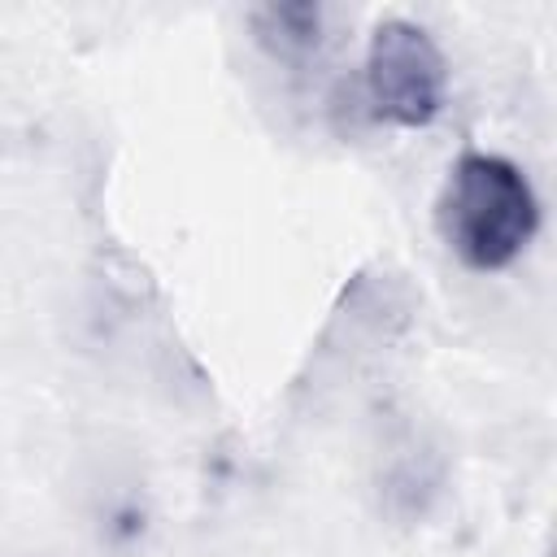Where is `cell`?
<instances>
[{
    "mask_svg": "<svg viewBox=\"0 0 557 557\" xmlns=\"http://www.w3.org/2000/svg\"><path fill=\"white\" fill-rule=\"evenodd\" d=\"M435 226L448 252L470 270L513 265L540 226L531 178L500 152H461L435 200Z\"/></svg>",
    "mask_w": 557,
    "mask_h": 557,
    "instance_id": "obj_1",
    "label": "cell"
},
{
    "mask_svg": "<svg viewBox=\"0 0 557 557\" xmlns=\"http://www.w3.org/2000/svg\"><path fill=\"white\" fill-rule=\"evenodd\" d=\"M257 35L278 57H296L318 44V9L313 4H270L257 13Z\"/></svg>",
    "mask_w": 557,
    "mask_h": 557,
    "instance_id": "obj_3",
    "label": "cell"
},
{
    "mask_svg": "<svg viewBox=\"0 0 557 557\" xmlns=\"http://www.w3.org/2000/svg\"><path fill=\"white\" fill-rule=\"evenodd\" d=\"M448 65L440 44L409 17H383L366 48V96L379 117L396 126H426L440 117Z\"/></svg>",
    "mask_w": 557,
    "mask_h": 557,
    "instance_id": "obj_2",
    "label": "cell"
}]
</instances>
